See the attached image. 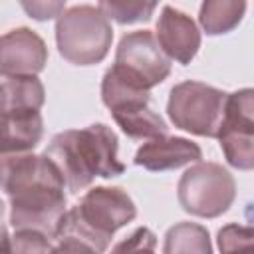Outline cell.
<instances>
[{
    "instance_id": "cell-1",
    "label": "cell",
    "mask_w": 254,
    "mask_h": 254,
    "mask_svg": "<svg viewBox=\"0 0 254 254\" xmlns=\"http://www.w3.org/2000/svg\"><path fill=\"white\" fill-rule=\"evenodd\" d=\"M117 149L119 141L115 131L105 123H93L85 129L56 133L44 153L60 169L65 189L69 192H79L89 187L95 177L113 179L125 173Z\"/></svg>"
},
{
    "instance_id": "cell-2",
    "label": "cell",
    "mask_w": 254,
    "mask_h": 254,
    "mask_svg": "<svg viewBox=\"0 0 254 254\" xmlns=\"http://www.w3.org/2000/svg\"><path fill=\"white\" fill-rule=\"evenodd\" d=\"M65 181L62 173L50 171L34 177L8 192L10 222L14 230L28 228L56 238L60 222L65 214Z\"/></svg>"
},
{
    "instance_id": "cell-3",
    "label": "cell",
    "mask_w": 254,
    "mask_h": 254,
    "mask_svg": "<svg viewBox=\"0 0 254 254\" xmlns=\"http://www.w3.org/2000/svg\"><path fill=\"white\" fill-rule=\"evenodd\" d=\"M111 42V22L95 6L77 4L58 16L56 44L62 58L73 65H93L103 62Z\"/></svg>"
},
{
    "instance_id": "cell-4",
    "label": "cell",
    "mask_w": 254,
    "mask_h": 254,
    "mask_svg": "<svg viewBox=\"0 0 254 254\" xmlns=\"http://www.w3.org/2000/svg\"><path fill=\"white\" fill-rule=\"evenodd\" d=\"M177 198L185 212L200 218H216L232 206L236 181L222 165L196 161V165L181 175Z\"/></svg>"
},
{
    "instance_id": "cell-5",
    "label": "cell",
    "mask_w": 254,
    "mask_h": 254,
    "mask_svg": "<svg viewBox=\"0 0 254 254\" xmlns=\"http://www.w3.org/2000/svg\"><path fill=\"white\" fill-rule=\"evenodd\" d=\"M228 93L202 81L187 79L177 83L167 101V113L175 127L214 139L224 115Z\"/></svg>"
},
{
    "instance_id": "cell-6",
    "label": "cell",
    "mask_w": 254,
    "mask_h": 254,
    "mask_svg": "<svg viewBox=\"0 0 254 254\" xmlns=\"http://www.w3.org/2000/svg\"><path fill=\"white\" fill-rule=\"evenodd\" d=\"M216 139L230 167L238 171L254 167V91L250 87L228 93Z\"/></svg>"
},
{
    "instance_id": "cell-7",
    "label": "cell",
    "mask_w": 254,
    "mask_h": 254,
    "mask_svg": "<svg viewBox=\"0 0 254 254\" xmlns=\"http://www.w3.org/2000/svg\"><path fill=\"white\" fill-rule=\"evenodd\" d=\"M113 65L145 89L163 83L171 73V58L161 50L151 30L125 34L119 40Z\"/></svg>"
},
{
    "instance_id": "cell-8",
    "label": "cell",
    "mask_w": 254,
    "mask_h": 254,
    "mask_svg": "<svg viewBox=\"0 0 254 254\" xmlns=\"http://www.w3.org/2000/svg\"><path fill=\"white\" fill-rule=\"evenodd\" d=\"M75 210L91 228L107 238H113L119 228L137 216L133 198L121 187L89 189L81 196L79 204H75Z\"/></svg>"
},
{
    "instance_id": "cell-9",
    "label": "cell",
    "mask_w": 254,
    "mask_h": 254,
    "mask_svg": "<svg viewBox=\"0 0 254 254\" xmlns=\"http://www.w3.org/2000/svg\"><path fill=\"white\" fill-rule=\"evenodd\" d=\"M48 64L46 42L30 28H14L0 38V75H38Z\"/></svg>"
},
{
    "instance_id": "cell-10",
    "label": "cell",
    "mask_w": 254,
    "mask_h": 254,
    "mask_svg": "<svg viewBox=\"0 0 254 254\" xmlns=\"http://www.w3.org/2000/svg\"><path fill=\"white\" fill-rule=\"evenodd\" d=\"M157 42L161 50L181 65L192 62L200 48V30L194 20L173 6H163L157 20Z\"/></svg>"
},
{
    "instance_id": "cell-11",
    "label": "cell",
    "mask_w": 254,
    "mask_h": 254,
    "mask_svg": "<svg viewBox=\"0 0 254 254\" xmlns=\"http://www.w3.org/2000/svg\"><path fill=\"white\" fill-rule=\"evenodd\" d=\"M202 159V151L196 143L185 137H155L149 143H143L137 153L133 163L137 167H143L153 173L161 171H173L181 169L189 163H196Z\"/></svg>"
},
{
    "instance_id": "cell-12",
    "label": "cell",
    "mask_w": 254,
    "mask_h": 254,
    "mask_svg": "<svg viewBox=\"0 0 254 254\" xmlns=\"http://www.w3.org/2000/svg\"><path fill=\"white\" fill-rule=\"evenodd\" d=\"M44 137L40 111H2L0 113V153L32 151Z\"/></svg>"
},
{
    "instance_id": "cell-13",
    "label": "cell",
    "mask_w": 254,
    "mask_h": 254,
    "mask_svg": "<svg viewBox=\"0 0 254 254\" xmlns=\"http://www.w3.org/2000/svg\"><path fill=\"white\" fill-rule=\"evenodd\" d=\"M54 240V252H105L111 242V238L91 228L79 216L75 206L65 210Z\"/></svg>"
},
{
    "instance_id": "cell-14",
    "label": "cell",
    "mask_w": 254,
    "mask_h": 254,
    "mask_svg": "<svg viewBox=\"0 0 254 254\" xmlns=\"http://www.w3.org/2000/svg\"><path fill=\"white\" fill-rule=\"evenodd\" d=\"M101 101L109 111H121L139 105H149L151 93L149 89L127 77L123 71H119L115 65H111L101 79Z\"/></svg>"
},
{
    "instance_id": "cell-15",
    "label": "cell",
    "mask_w": 254,
    "mask_h": 254,
    "mask_svg": "<svg viewBox=\"0 0 254 254\" xmlns=\"http://www.w3.org/2000/svg\"><path fill=\"white\" fill-rule=\"evenodd\" d=\"M246 14V0H202L198 24L206 36H222L232 32Z\"/></svg>"
},
{
    "instance_id": "cell-16",
    "label": "cell",
    "mask_w": 254,
    "mask_h": 254,
    "mask_svg": "<svg viewBox=\"0 0 254 254\" xmlns=\"http://www.w3.org/2000/svg\"><path fill=\"white\" fill-rule=\"evenodd\" d=\"M2 85V111H40L46 101L44 83L38 75H14L6 77Z\"/></svg>"
},
{
    "instance_id": "cell-17",
    "label": "cell",
    "mask_w": 254,
    "mask_h": 254,
    "mask_svg": "<svg viewBox=\"0 0 254 254\" xmlns=\"http://www.w3.org/2000/svg\"><path fill=\"white\" fill-rule=\"evenodd\" d=\"M111 115L115 123L121 127V131L131 139H155L167 135L169 131L167 121L159 113H155L149 105L111 111Z\"/></svg>"
},
{
    "instance_id": "cell-18",
    "label": "cell",
    "mask_w": 254,
    "mask_h": 254,
    "mask_svg": "<svg viewBox=\"0 0 254 254\" xmlns=\"http://www.w3.org/2000/svg\"><path fill=\"white\" fill-rule=\"evenodd\" d=\"M212 250L210 246V234L204 226L194 222H179L171 226L165 234V246L163 252L175 254V252H200L208 254Z\"/></svg>"
},
{
    "instance_id": "cell-19",
    "label": "cell",
    "mask_w": 254,
    "mask_h": 254,
    "mask_svg": "<svg viewBox=\"0 0 254 254\" xmlns=\"http://www.w3.org/2000/svg\"><path fill=\"white\" fill-rule=\"evenodd\" d=\"M161 0H97L99 10L117 24L149 22Z\"/></svg>"
},
{
    "instance_id": "cell-20",
    "label": "cell",
    "mask_w": 254,
    "mask_h": 254,
    "mask_svg": "<svg viewBox=\"0 0 254 254\" xmlns=\"http://www.w3.org/2000/svg\"><path fill=\"white\" fill-rule=\"evenodd\" d=\"M10 252H54V246L46 234L20 228L10 238Z\"/></svg>"
},
{
    "instance_id": "cell-21",
    "label": "cell",
    "mask_w": 254,
    "mask_h": 254,
    "mask_svg": "<svg viewBox=\"0 0 254 254\" xmlns=\"http://www.w3.org/2000/svg\"><path fill=\"white\" fill-rule=\"evenodd\" d=\"M254 232L250 226L242 224H226L218 230V248L222 252H234L238 248H246L252 244Z\"/></svg>"
},
{
    "instance_id": "cell-22",
    "label": "cell",
    "mask_w": 254,
    "mask_h": 254,
    "mask_svg": "<svg viewBox=\"0 0 254 254\" xmlns=\"http://www.w3.org/2000/svg\"><path fill=\"white\" fill-rule=\"evenodd\" d=\"M22 10L38 22H48L64 12L65 0H18Z\"/></svg>"
},
{
    "instance_id": "cell-23",
    "label": "cell",
    "mask_w": 254,
    "mask_h": 254,
    "mask_svg": "<svg viewBox=\"0 0 254 254\" xmlns=\"http://www.w3.org/2000/svg\"><path fill=\"white\" fill-rule=\"evenodd\" d=\"M113 250H129V252H141V250H155V234L147 226H139L127 240L113 246Z\"/></svg>"
},
{
    "instance_id": "cell-24",
    "label": "cell",
    "mask_w": 254,
    "mask_h": 254,
    "mask_svg": "<svg viewBox=\"0 0 254 254\" xmlns=\"http://www.w3.org/2000/svg\"><path fill=\"white\" fill-rule=\"evenodd\" d=\"M2 252H10V236L4 224H0V254Z\"/></svg>"
},
{
    "instance_id": "cell-25",
    "label": "cell",
    "mask_w": 254,
    "mask_h": 254,
    "mask_svg": "<svg viewBox=\"0 0 254 254\" xmlns=\"http://www.w3.org/2000/svg\"><path fill=\"white\" fill-rule=\"evenodd\" d=\"M2 214H4V202H2V198H0V218H2Z\"/></svg>"
}]
</instances>
